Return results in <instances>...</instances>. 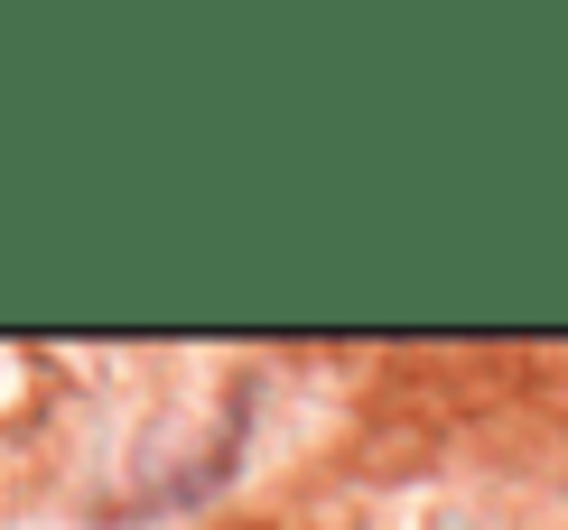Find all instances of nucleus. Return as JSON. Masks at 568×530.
Wrapping results in <instances>:
<instances>
[]
</instances>
